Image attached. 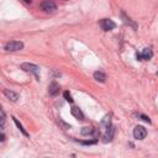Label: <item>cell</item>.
Returning <instances> with one entry per match:
<instances>
[{
    "mask_svg": "<svg viewBox=\"0 0 158 158\" xmlns=\"http://www.w3.org/2000/svg\"><path fill=\"white\" fill-rule=\"evenodd\" d=\"M5 51L7 52H15V51H20L23 48V43L21 41H10L5 44Z\"/></svg>",
    "mask_w": 158,
    "mask_h": 158,
    "instance_id": "obj_1",
    "label": "cell"
},
{
    "mask_svg": "<svg viewBox=\"0 0 158 158\" xmlns=\"http://www.w3.org/2000/svg\"><path fill=\"white\" fill-rule=\"evenodd\" d=\"M21 69L25 70V72H28V73L35 74V77L38 79V73H40V67L38 65L32 64V63H22L21 64Z\"/></svg>",
    "mask_w": 158,
    "mask_h": 158,
    "instance_id": "obj_2",
    "label": "cell"
},
{
    "mask_svg": "<svg viewBox=\"0 0 158 158\" xmlns=\"http://www.w3.org/2000/svg\"><path fill=\"white\" fill-rule=\"evenodd\" d=\"M41 9L44 11V12H54L57 10V5L52 1V0H44L42 4H41Z\"/></svg>",
    "mask_w": 158,
    "mask_h": 158,
    "instance_id": "obj_3",
    "label": "cell"
},
{
    "mask_svg": "<svg viewBox=\"0 0 158 158\" xmlns=\"http://www.w3.org/2000/svg\"><path fill=\"white\" fill-rule=\"evenodd\" d=\"M147 136V130L143 127V126H136L135 130H133V137L136 139H144Z\"/></svg>",
    "mask_w": 158,
    "mask_h": 158,
    "instance_id": "obj_4",
    "label": "cell"
},
{
    "mask_svg": "<svg viewBox=\"0 0 158 158\" xmlns=\"http://www.w3.org/2000/svg\"><path fill=\"white\" fill-rule=\"evenodd\" d=\"M100 26H101V28L104 31H111V30H114L116 27V23L110 19H102L100 21Z\"/></svg>",
    "mask_w": 158,
    "mask_h": 158,
    "instance_id": "obj_5",
    "label": "cell"
},
{
    "mask_svg": "<svg viewBox=\"0 0 158 158\" xmlns=\"http://www.w3.org/2000/svg\"><path fill=\"white\" fill-rule=\"evenodd\" d=\"M153 57V52L151 48H143L141 53H137V59L138 60H148Z\"/></svg>",
    "mask_w": 158,
    "mask_h": 158,
    "instance_id": "obj_6",
    "label": "cell"
},
{
    "mask_svg": "<svg viewBox=\"0 0 158 158\" xmlns=\"http://www.w3.org/2000/svg\"><path fill=\"white\" fill-rule=\"evenodd\" d=\"M4 95L11 101H17L19 100V94L12 91V90H10V89H4Z\"/></svg>",
    "mask_w": 158,
    "mask_h": 158,
    "instance_id": "obj_7",
    "label": "cell"
},
{
    "mask_svg": "<svg viewBox=\"0 0 158 158\" xmlns=\"http://www.w3.org/2000/svg\"><path fill=\"white\" fill-rule=\"evenodd\" d=\"M114 133H115L114 126L106 128V130H105V135H104V142H110V141L114 138Z\"/></svg>",
    "mask_w": 158,
    "mask_h": 158,
    "instance_id": "obj_8",
    "label": "cell"
},
{
    "mask_svg": "<svg viewBox=\"0 0 158 158\" xmlns=\"http://www.w3.org/2000/svg\"><path fill=\"white\" fill-rule=\"evenodd\" d=\"M48 91H49V95L56 96V95L59 93V84H58V83H56V81H52V83L49 84Z\"/></svg>",
    "mask_w": 158,
    "mask_h": 158,
    "instance_id": "obj_9",
    "label": "cell"
},
{
    "mask_svg": "<svg viewBox=\"0 0 158 158\" xmlns=\"http://www.w3.org/2000/svg\"><path fill=\"white\" fill-rule=\"evenodd\" d=\"M70 112H72V115H73L75 118H78V120H84V115H83V112H81V110H80L79 107L73 106L72 110H70Z\"/></svg>",
    "mask_w": 158,
    "mask_h": 158,
    "instance_id": "obj_10",
    "label": "cell"
},
{
    "mask_svg": "<svg viewBox=\"0 0 158 158\" xmlns=\"http://www.w3.org/2000/svg\"><path fill=\"white\" fill-rule=\"evenodd\" d=\"M80 133L83 136H91V135H96V131L93 128V127H83Z\"/></svg>",
    "mask_w": 158,
    "mask_h": 158,
    "instance_id": "obj_11",
    "label": "cell"
},
{
    "mask_svg": "<svg viewBox=\"0 0 158 158\" xmlns=\"http://www.w3.org/2000/svg\"><path fill=\"white\" fill-rule=\"evenodd\" d=\"M94 79H96V80H98V81H100V83H104V81L106 80V75H105L102 72L98 70V72H95V73H94Z\"/></svg>",
    "mask_w": 158,
    "mask_h": 158,
    "instance_id": "obj_12",
    "label": "cell"
},
{
    "mask_svg": "<svg viewBox=\"0 0 158 158\" xmlns=\"http://www.w3.org/2000/svg\"><path fill=\"white\" fill-rule=\"evenodd\" d=\"M101 126L105 127V130L109 128V127H111V115H106V116L102 118V121H101Z\"/></svg>",
    "mask_w": 158,
    "mask_h": 158,
    "instance_id": "obj_13",
    "label": "cell"
},
{
    "mask_svg": "<svg viewBox=\"0 0 158 158\" xmlns=\"http://www.w3.org/2000/svg\"><path fill=\"white\" fill-rule=\"evenodd\" d=\"M12 118H14V122L16 123V126H17V128H19V130H20V131H21V132H22V133L25 135V136H28V133H27V132L25 131V128L22 127V125H21V123H20L19 121H17V118H15V117H12Z\"/></svg>",
    "mask_w": 158,
    "mask_h": 158,
    "instance_id": "obj_14",
    "label": "cell"
},
{
    "mask_svg": "<svg viewBox=\"0 0 158 158\" xmlns=\"http://www.w3.org/2000/svg\"><path fill=\"white\" fill-rule=\"evenodd\" d=\"M63 96H64V99H65V100H67L68 102H70V104L73 102V99H72V95H70V94H69L68 91H64V93H63Z\"/></svg>",
    "mask_w": 158,
    "mask_h": 158,
    "instance_id": "obj_15",
    "label": "cell"
},
{
    "mask_svg": "<svg viewBox=\"0 0 158 158\" xmlns=\"http://www.w3.org/2000/svg\"><path fill=\"white\" fill-rule=\"evenodd\" d=\"M122 16H123V19H125V22H126V23H130L131 26H133V28H137V26H136V23H133V22L131 21V19H128V17H126V16H125V14H122Z\"/></svg>",
    "mask_w": 158,
    "mask_h": 158,
    "instance_id": "obj_16",
    "label": "cell"
},
{
    "mask_svg": "<svg viewBox=\"0 0 158 158\" xmlns=\"http://www.w3.org/2000/svg\"><path fill=\"white\" fill-rule=\"evenodd\" d=\"M4 126H5V114L1 110V128H4Z\"/></svg>",
    "mask_w": 158,
    "mask_h": 158,
    "instance_id": "obj_17",
    "label": "cell"
},
{
    "mask_svg": "<svg viewBox=\"0 0 158 158\" xmlns=\"http://www.w3.org/2000/svg\"><path fill=\"white\" fill-rule=\"evenodd\" d=\"M138 116H139V117H142V120H144L146 122H151V120H149V117H147V116H144V115H141V114H139Z\"/></svg>",
    "mask_w": 158,
    "mask_h": 158,
    "instance_id": "obj_18",
    "label": "cell"
},
{
    "mask_svg": "<svg viewBox=\"0 0 158 158\" xmlns=\"http://www.w3.org/2000/svg\"><path fill=\"white\" fill-rule=\"evenodd\" d=\"M23 1H25L26 4H31V2H32V0H23Z\"/></svg>",
    "mask_w": 158,
    "mask_h": 158,
    "instance_id": "obj_19",
    "label": "cell"
}]
</instances>
